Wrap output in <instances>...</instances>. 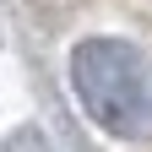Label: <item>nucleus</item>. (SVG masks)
I'll return each mask as SVG.
<instances>
[{
    "instance_id": "1",
    "label": "nucleus",
    "mask_w": 152,
    "mask_h": 152,
    "mask_svg": "<svg viewBox=\"0 0 152 152\" xmlns=\"http://www.w3.org/2000/svg\"><path fill=\"white\" fill-rule=\"evenodd\" d=\"M71 87L76 103L103 136L136 141L152 130V82L141 60L130 54L120 38H87L71 54Z\"/></svg>"
}]
</instances>
